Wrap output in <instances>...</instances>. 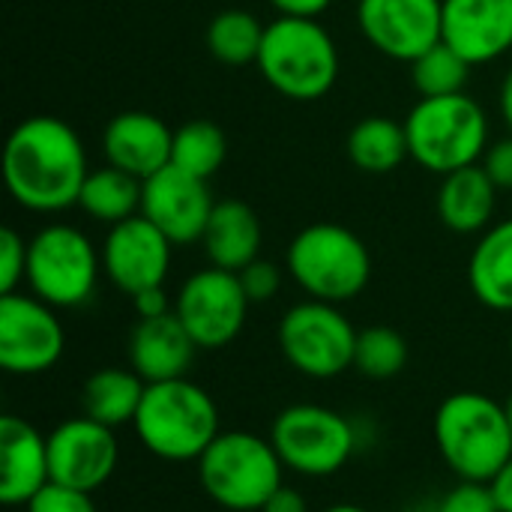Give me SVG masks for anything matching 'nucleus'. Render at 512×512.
<instances>
[{"label":"nucleus","mask_w":512,"mask_h":512,"mask_svg":"<svg viewBox=\"0 0 512 512\" xmlns=\"http://www.w3.org/2000/svg\"><path fill=\"white\" fill-rule=\"evenodd\" d=\"M240 282H243V291L252 303H267L279 294L282 288V270L273 264V261H264V258H255L249 267H243L240 273Z\"/></svg>","instance_id":"nucleus-34"},{"label":"nucleus","mask_w":512,"mask_h":512,"mask_svg":"<svg viewBox=\"0 0 512 512\" xmlns=\"http://www.w3.org/2000/svg\"><path fill=\"white\" fill-rule=\"evenodd\" d=\"M324 512H369V510H363L360 504H333V507H327Z\"/></svg>","instance_id":"nucleus-41"},{"label":"nucleus","mask_w":512,"mask_h":512,"mask_svg":"<svg viewBox=\"0 0 512 512\" xmlns=\"http://www.w3.org/2000/svg\"><path fill=\"white\" fill-rule=\"evenodd\" d=\"M27 276V243L18 231H0V294H15Z\"/></svg>","instance_id":"nucleus-31"},{"label":"nucleus","mask_w":512,"mask_h":512,"mask_svg":"<svg viewBox=\"0 0 512 512\" xmlns=\"http://www.w3.org/2000/svg\"><path fill=\"white\" fill-rule=\"evenodd\" d=\"M174 132L168 123L147 111L117 114L102 135V150L108 165L138 177L141 183L171 165Z\"/></svg>","instance_id":"nucleus-18"},{"label":"nucleus","mask_w":512,"mask_h":512,"mask_svg":"<svg viewBox=\"0 0 512 512\" xmlns=\"http://www.w3.org/2000/svg\"><path fill=\"white\" fill-rule=\"evenodd\" d=\"M198 345L180 324V318H138L129 336V369H135L147 384L186 378L195 363Z\"/></svg>","instance_id":"nucleus-20"},{"label":"nucleus","mask_w":512,"mask_h":512,"mask_svg":"<svg viewBox=\"0 0 512 512\" xmlns=\"http://www.w3.org/2000/svg\"><path fill=\"white\" fill-rule=\"evenodd\" d=\"M279 15H297V18H318L333 0H270Z\"/></svg>","instance_id":"nucleus-38"},{"label":"nucleus","mask_w":512,"mask_h":512,"mask_svg":"<svg viewBox=\"0 0 512 512\" xmlns=\"http://www.w3.org/2000/svg\"><path fill=\"white\" fill-rule=\"evenodd\" d=\"M264 30L267 24H261L252 12L225 9L213 15V21L207 24V51L228 66L258 63Z\"/></svg>","instance_id":"nucleus-27"},{"label":"nucleus","mask_w":512,"mask_h":512,"mask_svg":"<svg viewBox=\"0 0 512 512\" xmlns=\"http://www.w3.org/2000/svg\"><path fill=\"white\" fill-rule=\"evenodd\" d=\"M216 201L207 180L165 165L159 174L144 180L141 216H147L174 246H189L204 237Z\"/></svg>","instance_id":"nucleus-16"},{"label":"nucleus","mask_w":512,"mask_h":512,"mask_svg":"<svg viewBox=\"0 0 512 512\" xmlns=\"http://www.w3.org/2000/svg\"><path fill=\"white\" fill-rule=\"evenodd\" d=\"M258 69L276 93L294 102H315L339 78V48L318 18L279 15L264 30Z\"/></svg>","instance_id":"nucleus-4"},{"label":"nucleus","mask_w":512,"mask_h":512,"mask_svg":"<svg viewBox=\"0 0 512 512\" xmlns=\"http://www.w3.org/2000/svg\"><path fill=\"white\" fill-rule=\"evenodd\" d=\"M480 165L486 168V174L498 189H512V135L489 144Z\"/></svg>","instance_id":"nucleus-35"},{"label":"nucleus","mask_w":512,"mask_h":512,"mask_svg":"<svg viewBox=\"0 0 512 512\" xmlns=\"http://www.w3.org/2000/svg\"><path fill=\"white\" fill-rule=\"evenodd\" d=\"M27 512H96V504H93V492L69 489L51 480L42 492L30 498Z\"/></svg>","instance_id":"nucleus-33"},{"label":"nucleus","mask_w":512,"mask_h":512,"mask_svg":"<svg viewBox=\"0 0 512 512\" xmlns=\"http://www.w3.org/2000/svg\"><path fill=\"white\" fill-rule=\"evenodd\" d=\"M270 441L285 471L309 480L339 474L360 447L357 426L345 414L315 402L282 408L270 426Z\"/></svg>","instance_id":"nucleus-8"},{"label":"nucleus","mask_w":512,"mask_h":512,"mask_svg":"<svg viewBox=\"0 0 512 512\" xmlns=\"http://www.w3.org/2000/svg\"><path fill=\"white\" fill-rule=\"evenodd\" d=\"M135 438L162 462H198L204 450L222 435L216 399L189 378L147 384Z\"/></svg>","instance_id":"nucleus-3"},{"label":"nucleus","mask_w":512,"mask_h":512,"mask_svg":"<svg viewBox=\"0 0 512 512\" xmlns=\"http://www.w3.org/2000/svg\"><path fill=\"white\" fill-rule=\"evenodd\" d=\"M225 153H228L225 132L210 120H189L180 129H174L171 165H177L192 177L210 180L222 168Z\"/></svg>","instance_id":"nucleus-28"},{"label":"nucleus","mask_w":512,"mask_h":512,"mask_svg":"<svg viewBox=\"0 0 512 512\" xmlns=\"http://www.w3.org/2000/svg\"><path fill=\"white\" fill-rule=\"evenodd\" d=\"M405 135L411 159L420 168L447 177L483 159L489 147V120L468 93L426 96L411 108Z\"/></svg>","instance_id":"nucleus-6"},{"label":"nucleus","mask_w":512,"mask_h":512,"mask_svg":"<svg viewBox=\"0 0 512 512\" xmlns=\"http://www.w3.org/2000/svg\"><path fill=\"white\" fill-rule=\"evenodd\" d=\"M198 480L222 510L261 512L285 486V465L270 438L222 432L198 459Z\"/></svg>","instance_id":"nucleus-5"},{"label":"nucleus","mask_w":512,"mask_h":512,"mask_svg":"<svg viewBox=\"0 0 512 512\" xmlns=\"http://www.w3.org/2000/svg\"><path fill=\"white\" fill-rule=\"evenodd\" d=\"M435 447L444 465L471 483H492L512 459V423L507 408L477 390L447 396L432 420Z\"/></svg>","instance_id":"nucleus-2"},{"label":"nucleus","mask_w":512,"mask_h":512,"mask_svg":"<svg viewBox=\"0 0 512 512\" xmlns=\"http://www.w3.org/2000/svg\"><path fill=\"white\" fill-rule=\"evenodd\" d=\"M87 174L84 144L60 117H27L6 138L3 183L24 210L60 213L75 207Z\"/></svg>","instance_id":"nucleus-1"},{"label":"nucleus","mask_w":512,"mask_h":512,"mask_svg":"<svg viewBox=\"0 0 512 512\" xmlns=\"http://www.w3.org/2000/svg\"><path fill=\"white\" fill-rule=\"evenodd\" d=\"M357 24L375 51L414 63L441 42L444 0H360Z\"/></svg>","instance_id":"nucleus-13"},{"label":"nucleus","mask_w":512,"mask_h":512,"mask_svg":"<svg viewBox=\"0 0 512 512\" xmlns=\"http://www.w3.org/2000/svg\"><path fill=\"white\" fill-rule=\"evenodd\" d=\"M468 72H471V63L462 54H456L447 42L432 45L426 54H420L411 63V78H414V87L423 99L426 96L465 93Z\"/></svg>","instance_id":"nucleus-30"},{"label":"nucleus","mask_w":512,"mask_h":512,"mask_svg":"<svg viewBox=\"0 0 512 512\" xmlns=\"http://www.w3.org/2000/svg\"><path fill=\"white\" fill-rule=\"evenodd\" d=\"M102 255L90 237L72 225L54 222L27 240V288L54 309L84 306L99 282Z\"/></svg>","instance_id":"nucleus-9"},{"label":"nucleus","mask_w":512,"mask_h":512,"mask_svg":"<svg viewBox=\"0 0 512 512\" xmlns=\"http://www.w3.org/2000/svg\"><path fill=\"white\" fill-rule=\"evenodd\" d=\"M66 333L57 309L33 294H0V366L9 375H42L57 366Z\"/></svg>","instance_id":"nucleus-12"},{"label":"nucleus","mask_w":512,"mask_h":512,"mask_svg":"<svg viewBox=\"0 0 512 512\" xmlns=\"http://www.w3.org/2000/svg\"><path fill=\"white\" fill-rule=\"evenodd\" d=\"M48 483V438L21 417H0V501L6 507H27Z\"/></svg>","instance_id":"nucleus-19"},{"label":"nucleus","mask_w":512,"mask_h":512,"mask_svg":"<svg viewBox=\"0 0 512 512\" xmlns=\"http://www.w3.org/2000/svg\"><path fill=\"white\" fill-rule=\"evenodd\" d=\"M468 285L492 312H512V216L486 228L468 258Z\"/></svg>","instance_id":"nucleus-23"},{"label":"nucleus","mask_w":512,"mask_h":512,"mask_svg":"<svg viewBox=\"0 0 512 512\" xmlns=\"http://www.w3.org/2000/svg\"><path fill=\"white\" fill-rule=\"evenodd\" d=\"M411 512H438V504H435V501H432V504H417Z\"/></svg>","instance_id":"nucleus-42"},{"label":"nucleus","mask_w":512,"mask_h":512,"mask_svg":"<svg viewBox=\"0 0 512 512\" xmlns=\"http://www.w3.org/2000/svg\"><path fill=\"white\" fill-rule=\"evenodd\" d=\"M147 381L135 369H99L84 381L81 405L84 414L108 429L132 426L144 399Z\"/></svg>","instance_id":"nucleus-24"},{"label":"nucleus","mask_w":512,"mask_h":512,"mask_svg":"<svg viewBox=\"0 0 512 512\" xmlns=\"http://www.w3.org/2000/svg\"><path fill=\"white\" fill-rule=\"evenodd\" d=\"M261 512H309V501H306V495H303L300 489L282 486V489L264 504V510Z\"/></svg>","instance_id":"nucleus-37"},{"label":"nucleus","mask_w":512,"mask_h":512,"mask_svg":"<svg viewBox=\"0 0 512 512\" xmlns=\"http://www.w3.org/2000/svg\"><path fill=\"white\" fill-rule=\"evenodd\" d=\"M501 114H504V120H507L512 132V66L510 72L504 75V84H501Z\"/></svg>","instance_id":"nucleus-40"},{"label":"nucleus","mask_w":512,"mask_h":512,"mask_svg":"<svg viewBox=\"0 0 512 512\" xmlns=\"http://www.w3.org/2000/svg\"><path fill=\"white\" fill-rule=\"evenodd\" d=\"M261 240H264L261 219L255 216L249 204L234 201V198L216 201L210 222L204 228V237H201L207 261L231 273H240L255 258H261Z\"/></svg>","instance_id":"nucleus-21"},{"label":"nucleus","mask_w":512,"mask_h":512,"mask_svg":"<svg viewBox=\"0 0 512 512\" xmlns=\"http://www.w3.org/2000/svg\"><path fill=\"white\" fill-rule=\"evenodd\" d=\"M132 306H135V315H138V318H162V315H171V312H174V303H171L165 285L138 291V294L132 297Z\"/></svg>","instance_id":"nucleus-36"},{"label":"nucleus","mask_w":512,"mask_h":512,"mask_svg":"<svg viewBox=\"0 0 512 512\" xmlns=\"http://www.w3.org/2000/svg\"><path fill=\"white\" fill-rule=\"evenodd\" d=\"M408 366V342L399 330L375 324L360 330L357 351H354V369L369 381H390L402 375Z\"/></svg>","instance_id":"nucleus-29"},{"label":"nucleus","mask_w":512,"mask_h":512,"mask_svg":"<svg viewBox=\"0 0 512 512\" xmlns=\"http://www.w3.org/2000/svg\"><path fill=\"white\" fill-rule=\"evenodd\" d=\"M120 462L117 429L96 420L72 417L51 429L48 435V468L51 480L69 489L96 492L102 489Z\"/></svg>","instance_id":"nucleus-14"},{"label":"nucleus","mask_w":512,"mask_h":512,"mask_svg":"<svg viewBox=\"0 0 512 512\" xmlns=\"http://www.w3.org/2000/svg\"><path fill=\"white\" fill-rule=\"evenodd\" d=\"M279 351L294 372L312 381H330L354 369V324L336 303L306 300L291 306L279 321Z\"/></svg>","instance_id":"nucleus-10"},{"label":"nucleus","mask_w":512,"mask_h":512,"mask_svg":"<svg viewBox=\"0 0 512 512\" xmlns=\"http://www.w3.org/2000/svg\"><path fill=\"white\" fill-rule=\"evenodd\" d=\"M408 156L405 123L390 117H366L348 132V159L363 174H390Z\"/></svg>","instance_id":"nucleus-25"},{"label":"nucleus","mask_w":512,"mask_h":512,"mask_svg":"<svg viewBox=\"0 0 512 512\" xmlns=\"http://www.w3.org/2000/svg\"><path fill=\"white\" fill-rule=\"evenodd\" d=\"M504 408H507V417H510V423H512V393L507 396V402H504Z\"/></svg>","instance_id":"nucleus-43"},{"label":"nucleus","mask_w":512,"mask_h":512,"mask_svg":"<svg viewBox=\"0 0 512 512\" xmlns=\"http://www.w3.org/2000/svg\"><path fill=\"white\" fill-rule=\"evenodd\" d=\"M249 306L252 300L246 297L240 276L213 264L192 273L174 297V315L198 351H219L231 345L246 327Z\"/></svg>","instance_id":"nucleus-11"},{"label":"nucleus","mask_w":512,"mask_h":512,"mask_svg":"<svg viewBox=\"0 0 512 512\" xmlns=\"http://www.w3.org/2000/svg\"><path fill=\"white\" fill-rule=\"evenodd\" d=\"M171 252L174 243L147 216L138 213L108 228L105 243L99 249L102 273L111 279L114 288L135 297L144 288L165 285L171 270Z\"/></svg>","instance_id":"nucleus-15"},{"label":"nucleus","mask_w":512,"mask_h":512,"mask_svg":"<svg viewBox=\"0 0 512 512\" xmlns=\"http://www.w3.org/2000/svg\"><path fill=\"white\" fill-rule=\"evenodd\" d=\"M495 498H498V507L501 512H512V459L501 468V474L489 483Z\"/></svg>","instance_id":"nucleus-39"},{"label":"nucleus","mask_w":512,"mask_h":512,"mask_svg":"<svg viewBox=\"0 0 512 512\" xmlns=\"http://www.w3.org/2000/svg\"><path fill=\"white\" fill-rule=\"evenodd\" d=\"M288 273L309 300L342 306L366 291L372 279V255L351 228L315 222L291 240Z\"/></svg>","instance_id":"nucleus-7"},{"label":"nucleus","mask_w":512,"mask_h":512,"mask_svg":"<svg viewBox=\"0 0 512 512\" xmlns=\"http://www.w3.org/2000/svg\"><path fill=\"white\" fill-rule=\"evenodd\" d=\"M441 42L471 66L504 57L512 48V0H444Z\"/></svg>","instance_id":"nucleus-17"},{"label":"nucleus","mask_w":512,"mask_h":512,"mask_svg":"<svg viewBox=\"0 0 512 512\" xmlns=\"http://www.w3.org/2000/svg\"><path fill=\"white\" fill-rule=\"evenodd\" d=\"M495 201H498V186L477 162L444 177L438 192V216L456 234H477L489 228Z\"/></svg>","instance_id":"nucleus-22"},{"label":"nucleus","mask_w":512,"mask_h":512,"mask_svg":"<svg viewBox=\"0 0 512 512\" xmlns=\"http://www.w3.org/2000/svg\"><path fill=\"white\" fill-rule=\"evenodd\" d=\"M141 192L144 183L114 165H105L99 171H90L84 186H81V198L78 207L105 225H117L123 219H132L141 213Z\"/></svg>","instance_id":"nucleus-26"},{"label":"nucleus","mask_w":512,"mask_h":512,"mask_svg":"<svg viewBox=\"0 0 512 512\" xmlns=\"http://www.w3.org/2000/svg\"><path fill=\"white\" fill-rule=\"evenodd\" d=\"M435 504H438V512H501L492 486L471 483V480H459V486H453Z\"/></svg>","instance_id":"nucleus-32"},{"label":"nucleus","mask_w":512,"mask_h":512,"mask_svg":"<svg viewBox=\"0 0 512 512\" xmlns=\"http://www.w3.org/2000/svg\"><path fill=\"white\" fill-rule=\"evenodd\" d=\"M510 354H512V333H510Z\"/></svg>","instance_id":"nucleus-44"}]
</instances>
